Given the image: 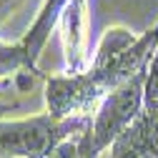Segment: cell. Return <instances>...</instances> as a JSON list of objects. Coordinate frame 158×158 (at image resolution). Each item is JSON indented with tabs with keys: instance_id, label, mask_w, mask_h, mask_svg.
<instances>
[{
	"instance_id": "obj_6",
	"label": "cell",
	"mask_w": 158,
	"mask_h": 158,
	"mask_svg": "<svg viewBox=\"0 0 158 158\" xmlns=\"http://www.w3.org/2000/svg\"><path fill=\"white\" fill-rule=\"evenodd\" d=\"M18 75H28V78H40L45 81V75L40 73L38 63L30 58L25 43L18 38L15 43L0 40V83L8 78H18Z\"/></svg>"
},
{
	"instance_id": "obj_13",
	"label": "cell",
	"mask_w": 158,
	"mask_h": 158,
	"mask_svg": "<svg viewBox=\"0 0 158 158\" xmlns=\"http://www.w3.org/2000/svg\"><path fill=\"white\" fill-rule=\"evenodd\" d=\"M15 108H18L15 103H8V101L0 98V121H3V118H10V113H13Z\"/></svg>"
},
{
	"instance_id": "obj_7",
	"label": "cell",
	"mask_w": 158,
	"mask_h": 158,
	"mask_svg": "<svg viewBox=\"0 0 158 158\" xmlns=\"http://www.w3.org/2000/svg\"><path fill=\"white\" fill-rule=\"evenodd\" d=\"M108 151H110L108 158H153L151 151L143 146L141 135H138V131H135L133 126H131L121 138H118Z\"/></svg>"
},
{
	"instance_id": "obj_8",
	"label": "cell",
	"mask_w": 158,
	"mask_h": 158,
	"mask_svg": "<svg viewBox=\"0 0 158 158\" xmlns=\"http://www.w3.org/2000/svg\"><path fill=\"white\" fill-rule=\"evenodd\" d=\"M133 128L138 131L143 146L151 151L153 158H158V106L156 108H143L141 118L133 123Z\"/></svg>"
},
{
	"instance_id": "obj_2",
	"label": "cell",
	"mask_w": 158,
	"mask_h": 158,
	"mask_svg": "<svg viewBox=\"0 0 158 158\" xmlns=\"http://www.w3.org/2000/svg\"><path fill=\"white\" fill-rule=\"evenodd\" d=\"M108 90L98 83L90 70L83 73H50L43 81L45 110L60 121H93L98 106Z\"/></svg>"
},
{
	"instance_id": "obj_9",
	"label": "cell",
	"mask_w": 158,
	"mask_h": 158,
	"mask_svg": "<svg viewBox=\"0 0 158 158\" xmlns=\"http://www.w3.org/2000/svg\"><path fill=\"white\" fill-rule=\"evenodd\" d=\"M156 106H158V48L146 73V108H156Z\"/></svg>"
},
{
	"instance_id": "obj_10",
	"label": "cell",
	"mask_w": 158,
	"mask_h": 158,
	"mask_svg": "<svg viewBox=\"0 0 158 158\" xmlns=\"http://www.w3.org/2000/svg\"><path fill=\"white\" fill-rule=\"evenodd\" d=\"M78 158H103V151L95 146L93 135H90V128L81 133L78 138Z\"/></svg>"
},
{
	"instance_id": "obj_3",
	"label": "cell",
	"mask_w": 158,
	"mask_h": 158,
	"mask_svg": "<svg viewBox=\"0 0 158 158\" xmlns=\"http://www.w3.org/2000/svg\"><path fill=\"white\" fill-rule=\"evenodd\" d=\"M146 73H138L135 78L113 88L98 106L90 121V135L103 153L141 118L146 108Z\"/></svg>"
},
{
	"instance_id": "obj_12",
	"label": "cell",
	"mask_w": 158,
	"mask_h": 158,
	"mask_svg": "<svg viewBox=\"0 0 158 158\" xmlns=\"http://www.w3.org/2000/svg\"><path fill=\"white\" fill-rule=\"evenodd\" d=\"M23 5V0H0V25H3L10 15H15V10Z\"/></svg>"
},
{
	"instance_id": "obj_5",
	"label": "cell",
	"mask_w": 158,
	"mask_h": 158,
	"mask_svg": "<svg viewBox=\"0 0 158 158\" xmlns=\"http://www.w3.org/2000/svg\"><path fill=\"white\" fill-rule=\"evenodd\" d=\"M65 5H68V0H43L40 8H38V13H35V18H33V23H30V28L20 38L35 63L40 60V53H43V48L48 43L50 33H55L58 18H60Z\"/></svg>"
},
{
	"instance_id": "obj_11",
	"label": "cell",
	"mask_w": 158,
	"mask_h": 158,
	"mask_svg": "<svg viewBox=\"0 0 158 158\" xmlns=\"http://www.w3.org/2000/svg\"><path fill=\"white\" fill-rule=\"evenodd\" d=\"M78 138H81V135H75V138H68V141H63L60 146H58L53 153H48L45 158H78Z\"/></svg>"
},
{
	"instance_id": "obj_1",
	"label": "cell",
	"mask_w": 158,
	"mask_h": 158,
	"mask_svg": "<svg viewBox=\"0 0 158 158\" xmlns=\"http://www.w3.org/2000/svg\"><path fill=\"white\" fill-rule=\"evenodd\" d=\"M90 128V121H60L48 110L3 118L0 121V158H45L68 138Z\"/></svg>"
},
{
	"instance_id": "obj_4",
	"label": "cell",
	"mask_w": 158,
	"mask_h": 158,
	"mask_svg": "<svg viewBox=\"0 0 158 158\" xmlns=\"http://www.w3.org/2000/svg\"><path fill=\"white\" fill-rule=\"evenodd\" d=\"M58 40L63 50V73H83L93 60V15L90 0H68L58 18Z\"/></svg>"
}]
</instances>
